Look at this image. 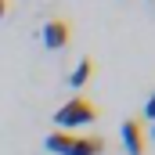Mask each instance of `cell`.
Returning <instances> with one entry per match:
<instances>
[{
    "label": "cell",
    "mask_w": 155,
    "mask_h": 155,
    "mask_svg": "<svg viewBox=\"0 0 155 155\" xmlns=\"http://www.w3.org/2000/svg\"><path fill=\"white\" fill-rule=\"evenodd\" d=\"M43 148L54 152V155H101L105 152V141H101L97 134L76 137V134H69V130H54V134H47Z\"/></svg>",
    "instance_id": "cell-1"
},
{
    "label": "cell",
    "mask_w": 155,
    "mask_h": 155,
    "mask_svg": "<svg viewBox=\"0 0 155 155\" xmlns=\"http://www.w3.org/2000/svg\"><path fill=\"white\" fill-rule=\"evenodd\" d=\"M97 116H101V112H97V105H94L90 97L76 94L72 101H65V105L54 112V123H58L61 130H69V134H72L76 126H90V123H94Z\"/></svg>",
    "instance_id": "cell-2"
},
{
    "label": "cell",
    "mask_w": 155,
    "mask_h": 155,
    "mask_svg": "<svg viewBox=\"0 0 155 155\" xmlns=\"http://www.w3.org/2000/svg\"><path fill=\"white\" fill-rule=\"evenodd\" d=\"M119 137H123V148L130 155H144V126H141V119H123V126H119Z\"/></svg>",
    "instance_id": "cell-3"
},
{
    "label": "cell",
    "mask_w": 155,
    "mask_h": 155,
    "mask_svg": "<svg viewBox=\"0 0 155 155\" xmlns=\"http://www.w3.org/2000/svg\"><path fill=\"white\" fill-rule=\"evenodd\" d=\"M69 40H72V25H69L65 18H51V22L43 25V47H51V51H61Z\"/></svg>",
    "instance_id": "cell-4"
},
{
    "label": "cell",
    "mask_w": 155,
    "mask_h": 155,
    "mask_svg": "<svg viewBox=\"0 0 155 155\" xmlns=\"http://www.w3.org/2000/svg\"><path fill=\"white\" fill-rule=\"evenodd\" d=\"M90 76H94V58H79V65L69 72V83H72V87H83Z\"/></svg>",
    "instance_id": "cell-5"
},
{
    "label": "cell",
    "mask_w": 155,
    "mask_h": 155,
    "mask_svg": "<svg viewBox=\"0 0 155 155\" xmlns=\"http://www.w3.org/2000/svg\"><path fill=\"white\" fill-rule=\"evenodd\" d=\"M144 116H148V119L155 123V90L148 94V101H144Z\"/></svg>",
    "instance_id": "cell-6"
},
{
    "label": "cell",
    "mask_w": 155,
    "mask_h": 155,
    "mask_svg": "<svg viewBox=\"0 0 155 155\" xmlns=\"http://www.w3.org/2000/svg\"><path fill=\"white\" fill-rule=\"evenodd\" d=\"M4 15H7V0H0V18H4Z\"/></svg>",
    "instance_id": "cell-7"
},
{
    "label": "cell",
    "mask_w": 155,
    "mask_h": 155,
    "mask_svg": "<svg viewBox=\"0 0 155 155\" xmlns=\"http://www.w3.org/2000/svg\"><path fill=\"white\" fill-rule=\"evenodd\" d=\"M152 137H155V126H152Z\"/></svg>",
    "instance_id": "cell-8"
}]
</instances>
